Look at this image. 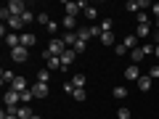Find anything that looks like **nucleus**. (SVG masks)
Here are the masks:
<instances>
[{"mask_svg": "<svg viewBox=\"0 0 159 119\" xmlns=\"http://www.w3.org/2000/svg\"><path fill=\"white\" fill-rule=\"evenodd\" d=\"M64 51H66L64 40H51V42H48V48H45V53H43V58H48V56H58V58H61Z\"/></svg>", "mask_w": 159, "mask_h": 119, "instance_id": "nucleus-1", "label": "nucleus"}, {"mask_svg": "<svg viewBox=\"0 0 159 119\" xmlns=\"http://www.w3.org/2000/svg\"><path fill=\"white\" fill-rule=\"evenodd\" d=\"M64 8H66V16H74V19H77V13H82V11L88 8V3H85V0H80V3H66Z\"/></svg>", "mask_w": 159, "mask_h": 119, "instance_id": "nucleus-2", "label": "nucleus"}, {"mask_svg": "<svg viewBox=\"0 0 159 119\" xmlns=\"http://www.w3.org/2000/svg\"><path fill=\"white\" fill-rule=\"evenodd\" d=\"M6 8L11 11V16H21V13L27 11V3H21V0H11V3H6Z\"/></svg>", "mask_w": 159, "mask_h": 119, "instance_id": "nucleus-3", "label": "nucleus"}, {"mask_svg": "<svg viewBox=\"0 0 159 119\" xmlns=\"http://www.w3.org/2000/svg\"><path fill=\"white\" fill-rule=\"evenodd\" d=\"M125 8H127L130 13H141L143 8H151V3H148V0H130Z\"/></svg>", "mask_w": 159, "mask_h": 119, "instance_id": "nucleus-4", "label": "nucleus"}, {"mask_svg": "<svg viewBox=\"0 0 159 119\" xmlns=\"http://www.w3.org/2000/svg\"><path fill=\"white\" fill-rule=\"evenodd\" d=\"M11 58H13L16 64H27V61H29V51H27V48H21V45H19L16 51H11Z\"/></svg>", "mask_w": 159, "mask_h": 119, "instance_id": "nucleus-5", "label": "nucleus"}, {"mask_svg": "<svg viewBox=\"0 0 159 119\" xmlns=\"http://www.w3.org/2000/svg\"><path fill=\"white\" fill-rule=\"evenodd\" d=\"M125 79H127V82H138V79H141V72H138V64H130V66L125 69Z\"/></svg>", "mask_w": 159, "mask_h": 119, "instance_id": "nucleus-6", "label": "nucleus"}, {"mask_svg": "<svg viewBox=\"0 0 159 119\" xmlns=\"http://www.w3.org/2000/svg\"><path fill=\"white\" fill-rule=\"evenodd\" d=\"M11 90H16V93H24V90H29V87H27V79L16 74V77H13V82H11Z\"/></svg>", "mask_w": 159, "mask_h": 119, "instance_id": "nucleus-7", "label": "nucleus"}, {"mask_svg": "<svg viewBox=\"0 0 159 119\" xmlns=\"http://www.w3.org/2000/svg\"><path fill=\"white\" fill-rule=\"evenodd\" d=\"M32 93H34V98H48V85H45V82H34Z\"/></svg>", "mask_w": 159, "mask_h": 119, "instance_id": "nucleus-8", "label": "nucleus"}, {"mask_svg": "<svg viewBox=\"0 0 159 119\" xmlns=\"http://www.w3.org/2000/svg\"><path fill=\"white\" fill-rule=\"evenodd\" d=\"M34 42H37V37H34L32 32H24V34H21V48H27V51H29Z\"/></svg>", "mask_w": 159, "mask_h": 119, "instance_id": "nucleus-9", "label": "nucleus"}, {"mask_svg": "<svg viewBox=\"0 0 159 119\" xmlns=\"http://www.w3.org/2000/svg\"><path fill=\"white\" fill-rule=\"evenodd\" d=\"M74 58H77V53H74L72 48H66V51L61 53V66H69V64H72Z\"/></svg>", "mask_w": 159, "mask_h": 119, "instance_id": "nucleus-10", "label": "nucleus"}, {"mask_svg": "<svg viewBox=\"0 0 159 119\" xmlns=\"http://www.w3.org/2000/svg\"><path fill=\"white\" fill-rule=\"evenodd\" d=\"M16 117H19V119H32L34 111H32L29 106H19V108H16Z\"/></svg>", "mask_w": 159, "mask_h": 119, "instance_id": "nucleus-11", "label": "nucleus"}, {"mask_svg": "<svg viewBox=\"0 0 159 119\" xmlns=\"http://www.w3.org/2000/svg\"><path fill=\"white\" fill-rule=\"evenodd\" d=\"M122 42H125V48H127V51H135V48H141V45H138V37H135V34H127V37L122 40Z\"/></svg>", "mask_w": 159, "mask_h": 119, "instance_id": "nucleus-12", "label": "nucleus"}, {"mask_svg": "<svg viewBox=\"0 0 159 119\" xmlns=\"http://www.w3.org/2000/svg\"><path fill=\"white\" fill-rule=\"evenodd\" d=\"M61 40H64V45H66V48H74V45H77V32H66Z\"/></svg>", "mask_w": 159, "mask_h": 119, "instance_id": "nucleus-13", "label": "nucleus"}, {"mask_svg": "<svg viewBox=\"0 0 159 119\" xmlns=\"http://www.w3.org/2000/svg\"><path fill=\"white\" fill-rule=\"evenodd\" d=\"M148 32H151V24H138L135 27V37L141 40V37H148Z\"/></svg>", "mask_w": 159, "mask_h": 119, "instance_id": "nucleus-14", "label": "nucleus"}, {"mask_svg": "<svg viewBox=\"0 0 159 119\" xmlns=\"http://www.w3.org/2000/svg\"><path fill=\"white\" fill-rule=\"evenodd\" d=\"M111 95L117 98V101H125V98H127V87H125V85H117V87L111 90Z\"/></svg>", "mask_w": 159, "mask_h": 119, "instance_id": "nucleus-15", "label": "nucleus"}, {"mask_svg": "<svg viewBox=\"0 0 159 119\" xmlns=\"http://www.w3.org/2000/svg\"><path fill=\"white\" fill-rule=\"evenodd\" d=\"M45 61H48V69H51V72H56V69H61V58H58V56H48Z\"/></svg>", "mask_w": 159, "mask_h": 119, "instance_id": "nucleus-16", "label": "nucleus"}, {"mask_svg": "<svg viewBox=\"0 0 159 119\" xmlns=\"http://www.w3.org/2000/svg\"><path fill=\"white\" fill-rule=\"evenodd\" d=\"M61 27L66 29V32H72V29L77 27V19H74V16H64V21H61Z\"/></svg>", "mask_w": 159, "mask_h": 119, "instance_id": "nucleus-17", "label": "nucleus"}, {"mask_svg": "<svg viewBox=\"0 0 159 119\" xmlns=\"http://www.w3.org/2000/svg\"><path fill=\"white\" fill-rule=\"evenodd\" d=\"M8 29H24L21 16H11V19H8Z\"/></svg>", "mask_w": 159, "mask_h": 119, "instance_id": "nucleus-18", "label": "nucleus"}, {"mask_svg": "<svg viewBox=\"0 0 159 119\" xmlns=\"http://www.w3.org/2000/svg\"><path fill=\"white\" fill-rule=\"evenodd\" d=\"M13 77H16V74H13V72H8V69H3V72H0V82H3V85H6V82L11 85V82H13Z\"/></svg>", "mask_w": 159, "mask_h": 119, "instance_id": "nucleus-19", "label": "nucleus"}, {"mask_svg": "<svg viewBox=\"0 0 159 119\" xmlns=\"http://www.w3.org/2000/svg\"><path fill=\"white\" fill-rule=\"evenodd\" d=\"M34 19H37V16H34V13L29 11V8H27V11H24V13H21V21H24V27H29V24H32Z\"/></svg>", "mask_w": 159, "mask_h": 119, "instance_id": "nucleus-20", "label": "nucleus"}, {"mask_svg": "<svg viewBox=\"0 0 159 119\" xmlns=\"http://www.w3.org/2000/svg\"><path fill=\"white\" fill-rule=\"evenodd\" d=\"M72 85L77 87V90H80V87H85V74H74V77H72Z\"/></svg>", "mask_w": 159, "mask_h": 119, "instance_id": "nucleus-21", "label": "nucleus"}, {"mask_svg": "<svg viewBox=\"0 0 159 119\" xmlns=\"http://www.w3.org/2000/svg\"><path fill=\"white\" fill-rule=\"evenodd\" d=\"M90 37H93V34H90V27H88V29H77V40H82V42H88Z\"/></svg>", "mask_w": 159, "mask_h": 119, "instance_id": "nucleus-22", "label": "nucleus"}, {"mask_svg": "<svg viewBox=\"0 0 159 119\" xmlns=\"http://www.w3.org/2000/svg\"><path fill=\"white\" fill-rule=\"evenodd\" d=\"M32 98H34L32 87H29V90H24V93H21V106H29V101H32Z\"/></svg>", "mask_w": 159, "mask_h": 119, "instance_id": "nucleus-23", "label": "nucleus"}, {"mask_svg": "<svg viewBox=\"0 0 159 119\" xmlns=\"http://www.w3.org/2000/svg\"><path fill=\"white\" fill-rule=\"evenodd\" d=\"M138 87H141V90H148V87H151V77H148V74L141 77V79H138Z\"/></svg>", "mask_w": 159, "mask_h": 119, "instance_id": "nucleus-24", "label": "nucleus"}, {"mask_svg": "<svg viewBox=\"0 0 159 119\" xmlns=\"http://www.w3.org/2000/svg\"><path fill=\"white\" fill-rule=\"evenodd\" d=\"M130 56H133V64H138V61H143V56H146V53H143L141 48H135V51H130Z\"/></svg>", "mask_w": 159, "mask_h": 119, "instance_id": "nucleus-25", "label": "nucleus"}, {"mask_svg": "<svg viewBox=\"0 0 159 119\" xmlns=\"http://www.w3.org/2000/svg\"><path fill=\"white\" fill-rule=\"evenodd\" d=\"M74 101H85V98H88V90H85V87H80V90H74Z\"/></svg>", "mask_w": 159, "mask_h": 119, "instance_id": "nucleus-26", "label": "nucleus"}, {"mask_svg": "<svg viewBox=\"0 0 159 119\" xmlns=\"http://www.w3.org/2000/svg\"><path fill=\"white\" fill-rule=\"evenodd\" d=\"M101 42H103V45H111V42H114V32H103L101 34Z\"/></svg>", "mask_w": 159, "mask_h": 119, "instance_id": "nucleus-27", "label": "nucleus"}, {"mask_svg": "<svg viewBox=\"0 0 159 119\" xmlns=\"http://www.w3.org/2000/svg\"><path fill=\"white\" fill-rule=\"evenodd\" d=\"M130 108H127V106H122V108H119V111H117V119H130Z\"/></svg>", "mask_w": 159, "mask_h": 119, "instance_id": "nucleus-28", "label": "nucleus"}, {"mask_svg": "<svg viewBox=\"0 0 159 119\" xmlns=\"http://www.w3.org/2000/svg\"><path fill=\"white\" fill-rule=\"evenodd\" d=\"M82 13H85V19H88V21H93V19L98 16V11H96V8H90V6H88V8H85Z\"/></svg>", "mask_w": 159, "mask_h": 119, "instance_id": "nucleus-29", "label": "nucleus"}, {"mask_svg": "<svg viewBox=\"0 0 159 119\" xmlns=\"http://www.w3.org/2000/svg\"><path fill=\"white\" fill-rule=\"evenodd\" d=\"M98 27H101V32H114V29H111V19H103Z\"/></svg>", "mask_w": 159, "mask_h": 119, "instance_id": "nucleus-30", "label": "nucleus"}, {"mask_svg": "<svg viewBox=\"0 0 159 119\" xmlns=\"http://www.w3.org/2000/svg\"><path fill=\"white\" fill-rule=\"evenodd\" d=\"M114 53H117V56H125V53H130L125 48V42H119V45H114Z\"/></svg>", "mask_w": 159, "mask_h": 119, "instance_id": "nucleus-31", "label": "nucleus"}, {"mask_svg": "<svg viewBox=\"0 0 159 119\" xmlns=\"http://www.w3.org/2000/svg\"><path fill=\"white\" fill-rule=\"evenodd\" d=\"M37 82H45V85H48V69H43V72H37Z\"/></svg>", "mask_w": 159, "mask_h": 119, "instance_id": "nucleus-32", "label": "nucleus"}, {"mask_svg": "<svg viewBox=\"0 0 159 119\" xmlns=\"http://www.w3.org/2000/svg\"><path fill=\"white\" fill-rule=\"evenodd\" d=\"M74 90H77V87H74L72 82H64V93H69V95H74Z\"/></svg>", "mask_w": 159, "mask_h": 119, "instance_id": "nucleus-33", "label": "nucleus"}, {"mask_svg": "<svg viewBox=\"0 0 159 119\" xmlns=\"http://www.w3.org/2000/svg\"><path fill=\"white\" fill-rule=\"evenodd\" d=\"M37 21H40V24H45V27H48V24H51V19H48V13H37Z\"/></svg>", "mask_w": 159, "mask_h": 119, "instance_id": "nucleus-34", "label": "nucleus"}, {"mask_svg": "<svg viewBox=\"0 0 159 119\" xmlns=\"http://www.w3.org/2000/svg\"><path fill=\"white\" fill-rule=\"evenodd\" d=\"M148 77H151V79H157V77H159V66H157V64L148 69Z\"/></svg>", "mask_w": 159, "mask_h": 119, "instance_id": "nucleus-35", "label": "nucleus"}, {"mask_svg": "<svg viewBox=\"0 0 159 119\" xmlns=\"http://www.w3.org/2000/svg\"><path fill=\"white\" fill-rule=\"evenodd\" d=\"M138 24H151V21H148V13H138Z\"/></svg>", "mask_w": 159, "mask_h": 119, "instance_id": "nucleus-36", "label": "nucleus"}, {"mask_svg": "<svg viewBox=\"0 0 159 119\" xmlns=\"http://www.w3.org/2000/svg\"><path fill=\"white\" fill-rule=\"evenodd\" d=\"M151 13H154V19H157V27H159V3H154V6H151Z\"/></svg>", "mask_w": 159, "mask_h": 119, "instance_id": "nucleus-37", "label": "nucleus"}, {"mask_svg": "<svg viewBox=\"0 0 159 119\" xmlns=\"http://www.w3.org/2000/svg\"><path fill=\"white\" fill-rule=\"evenodd\" d=\"M154 48H157V45H141V51L146 53V56H151V53H154Z\"/></svg>", "mask_w": 159, "mask_h": 119, "instance_id": "nucleus-38", "label": "nucleus"}, {"mask_svg": "<svg viewBox=\"0 0 159 119\" xmlns=\"http://www.w3.org/2000/svg\"><path fill=\"white\" fill-rule=\"evenodd\" d=\"M0 119H19V117H16V114H6V111H3V114H0Z\"/></svg>", "mask_w": 159, "mask_h": 119, "instance_id": "nucleus-39", "label": "nucleus"}, {"mask_svg": "<svg viewBox=\"0 0 159 119\" xmlns=\"http://www.w3.org/2000/svg\"><path fill=\"white\" fill-rule=\"evenodd\" d=\"M154 56H157V58H159V45H157V48H154Z\"/></svg>", "mask_w": 159, "mask_h": 119, "instance_id": "nucleus-40", "label": "nucleus"}, {"mask_svg": "<svg viewBox=\"0 0 159 119\" xmlns=\"http://www.w3.org/2000/svg\"><path fill=\"white\" fill-rule=\"evenodd\" d=\"M32 119H43V117H40V114H34V117H32Z\"/></svg>", "mask_w": 159, "mask_h": 119, "instance_id": "nucleus-41", "label": "nucleus"}]
</instances>
